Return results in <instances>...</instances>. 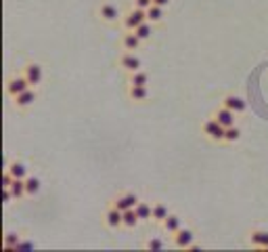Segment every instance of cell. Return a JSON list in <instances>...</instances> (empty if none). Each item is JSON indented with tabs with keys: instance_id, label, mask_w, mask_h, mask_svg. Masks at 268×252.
<instances>
[{
	"instance_id": "7402d4cb",
	"label": "cell",
	"mask_w": 268,
	"mask_h": 252,
	"mask_svg": "<svg viewBox=\"0 0 268 252\" xmlns=\"http://www.w3.org/2000/svg\"><path fill=\"white\" fill-rule=\"evenodd\" d=\"M128 82L134 84V87H149V74H147V72H142V70L132 72L130 78H128Z\"/></svg>"
},
{
	"instance_id": "2e32d148",
	"label": "cell",
	"mask_w": 268,
	"mask_h": 252,
	"mask_svg": "<svg viewBox=\"0 0 268 252\" xmlns=\"http://www.w3.org/2000/svg\"><path fill=\"white\" fill-rule=\"evenodd\" d=\"M162 227H164V231L168 233V235H174V233H178L183 229V221H181V216H176V214H170L166 221L162 223Z\"/></svg>"
},
{
	"instance_id": "d4e9b609",
	"label": "cell",
	"mask_w": 268,
	"mask_h": 252,
	"mask_svg": "<svg viewBox=\"0 0 268 252\" xmlns=\"http://www.w3.org/2000/svg\"><path fill=\"white\" fill-rule=\"evenodd\" d=\"M147 19H149L151 23H159V21L164 19V7L151 5V7L147 9Z\"/></svg>"
},
{
	"instance_id": "ba28073f",
	"label": "cell",
	"mask_w": 268,
	"mask_h": 252,
	"mask_svg": "<svg viewBox=\"0 0 268 252\" xmlns=\"http://www.w3.org/2000/svg\"><path fill=\"white\" fill-rule=\"evenodd\" d=\"M222 105H224V107H228L230 111H235L237 116H239V114H243V111H245V107H247L245 99H243L241 95H226V97L222 99Z\"/></svg>"
},
{
	"instance_id": "7a4b0ae2",
	"label": "cell",
	"mask_w": 268,
	"mask_h": 252,
	"mask_svg": "<svg viewBox=\"0 0 268 252\" xmlns=\"http://www.w3.org/2000/svg\"><path fill=\"white\" fill-rule=\"evenodd\" d=\"M203 134L207 139H212V141H216V143H220V141H224V134H226V128L216 120V118H210L207 122H203Z\"/></svg>"
},
{
	"instance_id": "8992f818",
	"label": "cell",
	"mask_w": 268,
	"mask_h": 252,
	"mask_svg": "<svg viewBox=\"0 0 268 252\" xmlns=\"http://www.w3.org/2000/svg\"><path fill=\"white\" fill-rule=\"evenodd\" d=\"M29 87H32V84L27 82V78H25V76H15V78H11V80L7 82V93H9L11 97H17L19 93L27 91Z\"/></svg>"
},
{
	"instance_id": "603a6c76",
	"label": "cell",
	"mask_w": 268,
	"mask_h": 252,
	"mask_svg": "<svg viewBox=\"0 0 268 252\" xmlns=\"http://www.w3.org/2000/svg\"><path fill=\"white\" fill-rule=\"evenodd\" d=\"M134 34H136V36H138L142 42H145V40H149V38L153 36V23H151V21L140 23V25L134 30Z\"/></svg>"
},
{
	"instance_id": "9a60e30c",
	"label": "cell",
	"mask_w": 268,
	"mask_h": 252,
	"mask_svg": "<svg viewBox=\"0 0 268 252\" xmlns=\"http://www.w3.org/2000/svg\"><path fill=\"white\" fill-rule=\"evenodd\" d=\"M149 87H134V84H130L128 87V97L132 101H136V103H142V101L149 99Z\"/></svg>"
},
{
	"instance_id": "3957f363",
	"label": "cell",
	"mask_w": 268,
	"mask_h": 252,
	"mask_svg": "<svg viewBox=\"0 0 268 252\" xmlns=\"http://www.w3.org/2000/svg\"><path fill=\"white\" fill-rule=\"evenodd\" d=\"M99 17L105 23H115V21L122 19V13H120V9L113 3H103L99 7Z\"/></svg>"
},
{
	"instance_id": "6da1fadb",
	"label": "cell",
	"mask_w": 268,
	"mask_h": 252,
	"mask_svg": "<svg viewBox=\"0 0 268 252\" xmlns=\"http://www.w3.org/2000/svg\"><path fill=\"white\" fill-rule=\"evenodd\" d=\"M145 21H149L147 19V11L145 9H138V7H132L126 15L122 17V25H124V30H126V32H134L140 23H145Z\"/></svg>"
},
{
	"instance_id": "5bb4252c",
	"label": "cell",
	"mask_w": 268,
	"mask_h": 252,
	"mask_svg": "<svg viewBox=\"0 0 268 252\" xmlns=\"http://www.w3.org/2000/svg\"><path fill=\"white\" fill-rule=\"evenodd\" d=\"M249 242H252V246H256V248L268 250V231L266 229H254L249 233Z\"/></svg>"
},
{
	"instance_id": "83f0119b",
	"label": "cell",
	"mask_w": 268,
	"mask_h": 252,
	"mask_svg": "<svg viewBox=\"0 0 268 252\" xmlns=\"http://www.w3.org/2000/svg\"><path fill=\"white\" fill-rule=\"evenodd\" d=\"M147 248H149V250H162V248H166V242L159 240V238H151V240L147 242Z\"/></svg>"
},
{
	"instance_id": "f546056e",
	"label": "cell",
	"mask_w": 268,
	"mask_h": 252,
	"mask_svg": "<svg viewBox=\"0 0 268 252\" xmlns=\"http://www.w3.org/2000/svg\"><path fill=\"white\" fill-rule=\"evenodd\" d=\"M153 5V0H134V7H138V9H149Z\"/></svg>"
},
{
	"instance_id": "44dd1931",
	"label": "cell",
	"mask_w": 268,
	"mask_h": 252,
	"mask_svg": "<svg viewBox=\"0 0 268 252\" xmlns=\"http://www.w3.org/2000/svg\"><path fill=\"white\" fill-rule=\"evenodd\" d=\"M3 244H5L7 250H17V248H19V244H21V235H19V233L9 231V233H5Z\"/></svg>"
},
{
	"instance_id": "30bf717a",
	"label": "cell",
	"mask_w": 268,
	"mask_h": 252,
	"mask_svg": "<svg viewBox=\"0 0 268 252\" xmlns=\"http://www.w3.org/2000/svg\"><path fill=\"white\" fill-rule=\"evenodd\" d=\"M172 238H174V246H176V248H191V246H193V240H195V233H193L191 229L183 227L178 233H174Z\"/></svg>"
},
{
	"instance_id": "5b68a950",
	"label": "cell",
	"mask_w": 268,
	"mask_h": 252,
	"mask_svg": "<svg viewBox=\"0 0 268 252\" xmlns=\"http://www.w3.org/2000/svg\"><path fill=\"white\" fill-rule=\"evenodd\" d=\"M23 76L27 78V82L32 84V87H38V84L42 82V78H44L42 65H40V63H27V65L23 67Z\"/></svg>"
},
{
	"instance_id": "484cf974",
	"label": "cell",
	"mask_w": 268,
	"mask_h": 252,
	"mask_svg": "<svg viewBox=\"0 0 268 252\" xmlns=\"http://www.w3.org/2000/svg\"><path fill=\"white\" fill-rule=\"evenodd\" d=\"M42 187V181L38 177H27L25 179V189H27V195H36Z\"/></svg>"
},
{
	"instance_id": "ac0fdd59",
	"label": "cell",
	"mask_w": 268,
	"mask_h": 252,
	"mask_svg": "<svg viewBox=\"0 0 268 252\" xmlns=\"http://www.w3.org/2000/svg\"><path fill=\"white\" fill-rule=\"evenodd\" d=\"M170 214H172V212L168 210V206L164 204V202H157V204H153V218H151V221L162 225V223L166 221V218H168Z\"/></svg>"
},
{
	"instance_id": "52a82bcc",
	"label": "cell",
	"mask_w": 268,
	"mask_h": 252,
	"mask_svg": "<svg viewBox=\"0 0 268 252\" xmlns=\"http://www.w3.org/2000/svg\"><path fill=\"white\" fill-rule=\"evenodd\" d=\"M138 202H140V200H138V195L128 191V193H122V195H117V198L113 200V206H115V208H120V210L124 212V210L136 208V204H138Z\"/></svg>"
},
{
	"instance_id": "9c48e42d",
	"label": "cell",
	"mask_w": 268,
	"mask_h": 252,
	"mask_svg": "<svg viewBox=\"0 0 268 252\" xmlns=\"http://www.w3.org/2000/svg\"><path fill=\"white\" fill-rule=\"evenodd\" d=\"M13 99H15V105H17V107H19V109H25V107L34 105V101L38 99V93H36V87H29L27 91L19 93V95L13 97Z\"/></svg>"
},
{
	"instance_id": "d6986e66",
	"label": "cell",
	"mask_w": 268,
	"mask_h": 252,
	"mask_svg": "<svg viewBox=\"0 0 268 252\" xmlns=\"http://www.w3.org/2000/svg\"><path fill=\"white\" fill-rule=\"evenodd\" d=\"M134 210L140 221H151L153 218V204H149V202H138Z\"/></svg>"
},
{
	"instance_id": "4316f807",
	"label": "cell",
	"mask_w": 268,
	"mask_h": 252,
	"mask_svg": "<svg viewBox=\"0 0 268 252\" xmlns=\"http://www.w3.org/2000/svg\"><path fill=\"white\" fill-rule=\"evenodd\" d=\"M239 139H241V128H239L237 124L228 126V128H226V134H224V141H226V143H235V141H239Z\"/></svg>"
},
{
	"instance_id": "cb8c5ba5",
	"label": "cell",
	"mask_w": 268,
	"mask_h": 252,
	"mask_svg": "<svg viewBox=\"0 0 268 252\" xmlns=\"http://www.w3.org/2000/svg\"><path fill=\"white\" fill-rule=\"evenodd\" d=\"M138 223H140V218H138V214H136V210H134V208L124 210V223H122V227L132 229V227H136Z\"/></svg>"
},
{
	"instance_id": "4fadbf2b",
	"label": "cell",
	"mask_w": 268,
	"mask_h": 252,
	"mask_svg": "<svg viewBox=\"0 0 268 252\" xmlns=\"http://www.w3.org/2000/svg\"><path fill=\"white\" fill-rule=\"evenodd\" d=\"M140 44H142V40L136 36L134 32H126V34L122 36V48H124V50H132V53H134V50L140 48Z\"/></svg>"
},
{
	"instance_id": "e0dca14e",
	"label": "cell",
	"mask_w": 268,
	"mask_h": 252,
	"mask_svg": "<svg viewBox=\"0 0 268 252\" xmlns=\"http://www.w3.org/2000/svg\"><path fill=\"white\" fill-rule=\"evenodd\" d=\"M5 171H9L15 179H27L29 175H27V166L23 164V162H13V164H5Z\"/></svg>"
},
{
	"instance_id": "ffe728a7",
	"label": "cell",
	"mask_w": 268,
	"mask_h": 252,
	"mask_svg": "<svg viewBox=\"0 0 268 252\" xmlns=\"http://www.w3.org/2000/svg\"><path fill=\"white\" fill-rule=\"evenodd\" d=\"M11 193H13V198L15 200H21V198H25L27 195V189H25V179H15L13 181V185H11Z\"/></svg>"
},
{
	"instance_id": "f1b7e54d",
	"label": "cell",
	"mask_w": 268,
	"mask_h": 252,
	"mask_svg": "<svg viewBox=\"0 0 268 252\" xmlns=\"http://www.w3.org/2000/svg\"><path fill=\"white\" fill-rule=\"evenodd\" d=\"M13 181H15V177H13L9 171H5V173H3V189H5V187H11Z\"/></svg>"
},
{
	"instance_id": "4dcf8cb0",
	"label": "cell",
	"mask_w": 268,
	"mask_h": 252,
	"mask_svg": "<svg viewBox=\"0 0 268 252\" xmlns=\"http://www.w3.org/2000/svg\"><path fill=\"white\" fill-rule=\"evenodd\" d=\"M153 5H157V7H164V9H166V7L170 5V0H153Z\"/></svg>"
},
{
	"instance_id": "8fae6325",
	"label": "cell",
	"mask_w": 268,
	"mask_h": 252,
	"mask_svg": "<svg viewBox=\"0 0 268 252\" xmlns=\"http://www.w3.org/2000/svg\"><path fill=\"white\" fill-rule=\"evenodd\" d=\"M105 223H107V227H111V229L122 227V223H124V212L111 204V208L105 212Z\"/></svg>"
},
{
	"instance_id": "277c9868",
	"label": "cell",
	"mask_w": 268,
	"mask_h": 252,
	"mask_svg": "<svg viewBox=\"0 0 268 252\" xmlns=\"http://www.w3.org/2000/svg\"><path fill=\"white\" fill-rule=\"evenodd\" d=\"M120 67L122 70H126L128 74H132V72H138L140 67H142V61H140V57H136L132 50H126L122 57H120Z\"/></svg>"
},
{
	"instance_id": "7c38bea8",
	"label": "cell",
	"mask_w": 268,
	"mask_h": 252,
	"mask_svg": "<svg viewBox=\"0 0 268 252\" xmlns=\"http://www.w3.org/2000/svg\"><path fill=\"white\" fill-rule=\"evenodd\" d=\"M214 118H216V120L224 126V128H228V126H233L235 124V118H237V114L235 111H230L228 107H218L216 111H214Z\"/></svg>"
}]
</instances>
